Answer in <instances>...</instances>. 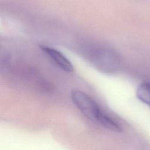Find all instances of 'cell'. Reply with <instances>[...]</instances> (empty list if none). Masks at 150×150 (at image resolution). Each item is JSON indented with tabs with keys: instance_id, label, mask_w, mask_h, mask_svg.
Here are the masks:
<instances>
[{
	"instance_id": "obj_1",
	"label": "cell",
	"mask_w": 150,
	"mask_h": 150,
	"mask_svg": "<svg viewBox=\"0 0 150 150\" xmlns=\"http://www.w3.org/2000/svg\"><path fill=\"white\" fill-rule=\"evenodd\" d=\"M71 97L77 108L91 120L99 122L105 114L98 104L85 93L74 89L71 92Z\"/></svg>"
},
{
	"instance_id": "obj_2",
	"label": "cell",
	"mask_w": 150,
	"mask_h": 150,
	"mask_svg": "<svg viewBox=\"0 0 150 150\" xmlns=\"http://www.w3.org/2000/svg\"><path fill=\"white\" fill-rule=\"evenodd\" d=\"M40 47L63 71L68 73L74 71V67L71 63L59 51L45 46H40Z\"/></svg>"
},
{
	"instance_id": "obj_3",
	"label": "cell",
	"mask_w": 150,
	"mask_h": 150,
	"mask_svg": "<svg viewBox=\"0 0 150 150\" xmlns=\"http://www.w3.org/2000/svg\"><path fill=\"white\" fill-rule=\"evenodd\" d=\"M137 98L150 107V82H143L137 87L136 90Z\"/></svg>"
}]
</instances>
